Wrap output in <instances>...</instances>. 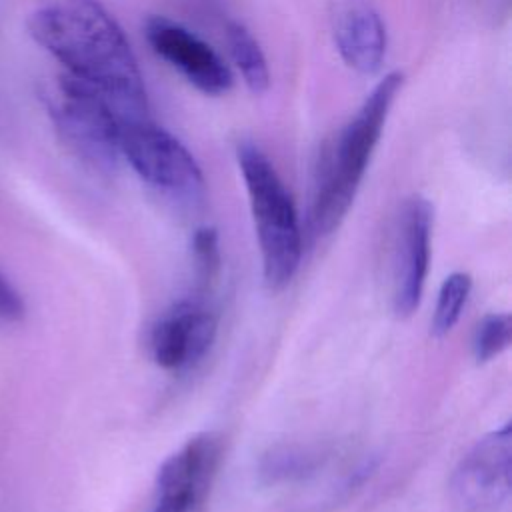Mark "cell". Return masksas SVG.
Here are the masks:
<instances>
[{
	"mask_svg": "<svg viewBox=\"0 0 512 512\" xmlns=\"http://www.w3.org/2000/svg\"><path fill=\"white\" fill-rule=\"evenodd\" d=\"M336 48L348 68L376 74L386 56V26L366 0H342L332 16Z\"/></svg>",
	"mask_w": 512,
	"mask_h": 512,
	"instance_id": "cell-11",
	"label": "cell"
},
{
	"mask_svg": "<svg viewBox=\"0 0 512 512\" xmlns=\"http://www.w3.org/2000/svg\"><path fill=\"white\" fill-rule=\"evenodd\" d=\"M510 316L508 314H486L474 328L472 334V356L478 364L490 362L510 344Z\"/></svg>",
	"mask_w": 512,
	"mask_h": 512,
	"instance_id": "cell-15",
	"label": "cell"
},
{
	"mask_svg": "<svg viewBox=\"0 0 512 512\" xmlns=\"http://www.w3.org/2000/svg\"><path fill=\"white\" fill-rule=\"evenodd\" d=\"M318 466V452L306 446H278L262 458L260 476L266 484H288L312 476Z\"/></svg>",
	"mask_w": 512,
	"mask_h": 512,
	"instance_id": "cell-13",
	"label": "cell"
},
{
	"mask_svg": "<svg viewBox=\"0 0 512 512\" xmlns=\"http://www.w3.org/2000/svg\"><path fill=\"white\" fill-rule=\"evenodd\" d=\"M192 252L198 274L208 280L220 266V248H218V234L214 228H198L192 238Z\"/></svg>",
	"mask_w": 512,
	"mask_h": 512,
	"instance_id": "cell-16",
	"label": "cell"
},
{
	"mask_svg": "<svg viewBox=\"0 0 512 512\" xmlns=\"http://www.w3.org/2000/svg\"><path fill=\"white\" fill-rule=\"evenodd\" d=\"M470 290L472 278L466 272H452L444 278L430 320V334L434 338H444L448 332H452L468 302Z\"/></svg>",
	"mask_w": 512,
	"mask_h": 512,
	"instance_id": "cell-14",
	"label": "cell"
},
{
	"mask_svg": "<svg viewBox=\"0 0 512 512\" xmlns=\"http://www.w3.org/2000/svg\"><path fill=\"white\" fill-rule=\"evenodd\" d=\"M120 156L148 186L178 198L198 200L204 176L188 148L148 116L120 122Z\"/></svg>",
	"mask_w": 512,
	"mask_h": 512,
	"instance_id": "cell-5",
	"label": "cell"
},
{
	"mask_svg": "<svg viewBox=\"0 0 512 512\" xmlns=\"http://www.w3.org/2000/svg\"><path fill=\"white\" fill-rule=\"evenodd\" d=\"M28 32L66 74L98 88L114 104L120 122L148 116L136 56L100 2L54 0L30 16Z\"/></svg>",
	"mask_w": 512,
	"mask_h": 512,
	"instance_id": "cell-1",
	"label": "cell"
},
{
	"mask_svg": "<svg viewBox=\"0 0 512 512\" xmlns=\"http://www.w3.org/2000/svg\"><path fill=\"white\" fill-rule=\"evenodd\" d=\"M434 212L426 198H408L396 218L390 256V300L396 316H410L422 298L432 248Z\"/></svg>",
	"mask_w": 512,
	"mask_h": 512,
	"instance_id": "cell-6",
	"label": "cell"
},
{
	"mask_svg": "<svg viewBox=\"0 0 512 512\" xmlns=\"http://www.w3.org/2000/svg\"><path fill=\"white\" fill-rule=\"evenodd\" d=\"M26 312V304L20 292L10 284V280L0 274V320H20Z\"/></svg>",
	"mask_w": 512,
	"mask_h": 512,
	"instance_id": "cell-17",
	"label": "cell"
},
{
	"mask_svg": "<svg viewBox=\"0 0 512 512\" xmlns=\"http://www.w3.org/2000/svg\"><path fill=\"white\" fill-rule=\"evenodd\" d=\"M216 316L204 304L184 300L166 310L148 332V352L156 366L180 372L194 366L212 346Z\"/></svg>",
	"mask_w": 512,
	"mask_h": 512,
	"instance_id": "cell-9",
	"label": "cell"
},
{
	"mask_svg": "<svg viewBox=\"0 0 512 512\" xmlns=\"http://www.w3.org/2000/svg\"><path fill=\"white\" fill-rule=\"evenodd\" d=\"M226 44L228 52L238 66L246 86L254 94H262L270 86V72L264 58V52L248 28L240 22L226 24Z\"/></svg>",
	"mask_w": 512,
	"mask_h": 512,
	"instance_id": "cell-12",
	"label": "cell"
},
{
	"mask_svg": "<svg viewBox=\"0 0 512 512\" xmlns=\"http://www.w3.org/2000/svg\"><path fill=\"white\" fill-rule=\"evenodd\" d=\"M402 84V72L386 74L352 120L324 144L314 170L308 212L316 236H328L346 218Z\"/></svg>",
	"mask_w": 512,
	"mask_h": 512,
	"instance_id": "cell-2",
	"label": "cell"
},
{
	"mask_svg": "<svg viewBox=\"0 0 512 512\" xmlns=\"http://www.w3.org/2000/svg\"><path fill=\"white\" fill-rule=\"evenodd\" d=\"M52 122L66 146L96 170H112L120 158V116L94 86L64 74L46 94Z\"/></svg>",
	"mask_w": 512,
	"mask_h": 512,
	"instance_id": "cell-4",
	"label": "cell"
},
{
	"mask_svg": "<svg viewBox=\"0 0 512 512\" xmlns=\"http://www.w3.org/2000/svg\"><path fill=\"white\" fill-rule=\"evenodd\" d=\"M238 166L246 186L268 288H284L302 256V230L294 200L270 158L250 142L238 146Z\"/></svg>",
	"mask_w": 512,
	"mask_h": 512,
	"instance_id": "cell-3",
	"label": "cell"
},
{
	"mask_svg": "<svg viewBox=\"0 0 512 512\" xmlns=\"http://www.w3.org/2000/svg\"><path fill=\"white\" fill-rule=\"evenodd\" d=\"M512 428L504 424L482 436L450 478L452 502L462 512H496L510 496Z\"/></svg>",
	"mask_w": 512,
	"mask_h": 512,
	"instance_id": "cell-7",
	"label": "cell"
},
{
	"mask_svg": "<svg viewBox=\"0 0 512 512\" xmlns=\"http://www.w3.org/2000/svg\"><path fill=\"white\" fill-rule=\"evenodd\" d=\"M146 38L152 50L200 92L218 96L230 90V68L210 44L188 28L164 16H152L146 20Z\"/></svg>",
	"mask_w": 512,
	"mask_h": 512,
	"instance_id": "cell-10",
	"label": "cell"
},
{
	"mask_svg": "<svg viewBox=\"0 0 512 512\" xmlns=\"http://www.w3.org/2000/svg\"><path fill=\"white\" fill-rule=\"evenodd\" d=\"M222 458L214 432L188 438L158 468L148 512H196L204 502Z\"/></svg>",
	"mask_w": 512,
	"mask_h": 512,
	"instance_id": "cell-8",
	"label": "cell"
}]
</instances>
